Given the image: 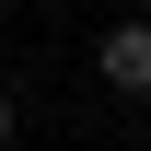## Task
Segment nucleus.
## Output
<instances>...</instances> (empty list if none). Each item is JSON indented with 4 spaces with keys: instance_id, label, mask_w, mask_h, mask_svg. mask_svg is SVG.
Listing matches in <instances>:
<instances>
[{
    "instance_id": "1",
    "label": "nucleus",
    "mask_w": 151,
    "mask_h": 151,
    "mask_svg": "<svg viewBox=\"0 0 151 151\" xmlns=\"http://www.w3.org/2000/svg\"><path fill=\"white\" fill-rule=\"evenodd\" d=\"M93 70L116 81V93H151V23H105V47H93Z\"/></svg>"
},
{
    "instance_id": "2",
    "label": "nucleus",
    "mask_w": 151,
    "mask_h": 151,
    "mask_svg": "<svg viewBox=\"0 0 151 151\" xmlns=\"http://www.w3.org/2000/svg\"><path fill=\"white\" fill-rule=\"evenodd\" d=\"M0 139H12V93H0Z\"/></svg>"
}]
</instances>
